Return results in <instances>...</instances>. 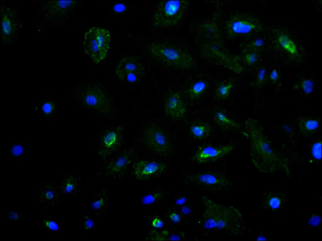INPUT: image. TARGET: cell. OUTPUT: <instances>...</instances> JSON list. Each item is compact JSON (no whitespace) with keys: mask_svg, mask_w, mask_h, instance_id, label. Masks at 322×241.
I'll return each mask as SVG.
<instances>
[{"mask_svg":"<svg viewBox=\"0 0 322 241\" xmlns=\"http://www.w3.org/2000/svg\"><path fill=\"white\" fill-rule=\"evenodd\" d=\"M204 209L201 215V226L208 231L218 232L231 236L244 233L245 227L240 211L232 206L220 204L205 196L202 198Z\"/></svg>","mask_w":322,"mask_h":241,"instance_id":"6da1fadb","label":"cell"},{"mask_svg":"<svg viewBox=\"0 0 322 241\" xmlns=\"http://www.w3.org/2000/svg\"><path fill=\"white\" fill-rule=\"evenodd\" d=\"M244 124L249 140L252 160L260 171L272 172L279 166L287 165L286 161L280 157L272 148L257 120L249 118Z\"/></svg>","mask_w":322,"mask_h":241,"instance_id":"7a4b0ae2","label":"cell"},{"mask_svg":"<svg viewBox=\"0 0 322 241\" xmlns=\"http://www.w3.org/2000/svg\"><path fill=\"white\" fill-rule=\"evenodd\" d=\"M151 55L159 62L168 66L187 69L192 65V58L182 48L164 43L153 42L147 46Z\"/></svg>","mask_w":322,"mask_h":241,"instance_id":"3957f363","label":"cell"},{"mask_svg":"<svg viewBox=\"0 0 322 241\" xmlns=\"http://www.w3.org/2000/svg\"><path fill=\"white\" fill-rule=\"evenodd\" d=\"M111 39L110 32L98 26H94L86 32L82 44L84 52L96 63L106 56Z\"/></svg>","mask_w":322,"mask_h":241,"instance_id":"277c9868","label":"cell"},{"mask_svg":"<svg viewBox=\"0 0 322 241\" xmlns=\"http://www.w3.org/2000/svg\"><path fill=\"white\" fill-rule=\"evenodd\" d=\"M188 4L186 0L160 1L153 15V26L165 28L176 25L182 18Z\"/></svg>","mask_w":322,"mask_h":241,"instance_id":"5b68a950","label":"cell"},{"mask_svg":"<svg viewBox=\"0 0 322 241\" xmlns=\"http://www.w3.org/2000/svg\"><path fill=\"white\" fill-rule=\"evenodd\" d=\"M190 180L202 190L219 193L230 190L232 183L226 176L219 172L203 171L194 174L190 176Z\"/></svg>","mask_w":322,"mask_h":241,"instance_id":"8992f818","label":"cell"},{"mask_svg":"<svg viewBox=\"0 0 322 241\" xmlns=\"http://www.w3.org/2000/svg\"><path fill=\"white\" fill-rule=\"evenodd\" d=\"M142 140L146 147L159 154L167 155L170 151V145L167 138L156 125L151 126L146 129Z\"/></svg>","mask_w":322,"mask_h":241,"instance_id":"52a82bcc","label":"cell"},{"mask_svg":"<svg viewBox=\"0 0 322 241\" xmlns=\"http://www.w3.org/2000/svg\"><path fill=\"white\" fill-rule=\"evenodd\" d=\"M234 147V145L230 144L219 146L203 145L198 147L192 159L199 163L214 162L229 154Z\"/></svg>","mask_w":322,"mask_h":241,"instance_id":"ba28073f","label":"cell"},{"mask_svg":"<svg viewBox=\"0 0 322 241\" xmlns=\"http://www.w3.org/2000/svg\"><path fill=\"white\" fill-rule=\"evenodd\" d=\"M82 98L85 103L90 107L103 113L110 112L109 100L100 88L95 87L87 88L82 93Z\"/></svg>","mask_w":322,"mask_h":241,"instance_id":"9c48e42d","label":"cell"},{"mask_svg":"<svg viewBox=\"0 0 322 241\" xmlns=\"http://www.w3.org/2000/svg\"><path fill=\"white\" fill-rule=\"evenodd\" d=\"M115 72L119 78L123 80L128 74L131 73H136L141 77L143 76L145 68L137 57L128 56L121 60L116 67Z\"/></svg>","mask_w":322,"mask_h":241,"instance_id":"30bf717a","label":"cell"},{"mask_svg":"<svg viewBox=\"0 0 322 241\" xmlns=\"http://www.w3.org/2000/svg\"><path fill=\"white\" fill-rule=\"evenodd\" d=\"M164 111L167 115L174 119H180L184 115L186 107L179 93L173 92L169 95L165 103Z\"/></svg>","mask_w":322,"mask_h":241,"instance_id":"8fae6325","label":"cell"},{"mask_svg":"<svg viewBox=\"0 0 322 241\" xmlns=\"http://www.w3.org/2000/svg\"><path fill=\"white\" fill-rule=\"evenodd\" d=\"M166 167V165L163 163L141 160L135 164L134 172L137 178L141 179L161 173Z\"/></svg>","mask_w":322,"mask_h":241,"instance_id":"7c38bea8","label":"cell"},{"mask_svg":"<svg viewBox=\"0 0 322 241\" xmlns=\"http://www.w3.org/2000/svg\"><path fill=\"white\" fill-rule=\"evenodd\" d=\"M214 122L219 127L225 130L238 129L240 125L235 120L228 116L225 111L221 108H217L213 114Z\"/></svg>","mask_w":322,"mask_h":241,"instance_id":"4fadbf2b","label":"cell"},{"mask_svg":"<svg viewBox=\"0 0 322 241\" xmlns=\"http://www.w3.org/2000/svg\"><path fill=\"white\" fill-rule=\"evenodd\" d=\"M191 135L196 139L203 140L210 135L212 128L208 122L201 120H197L191 123L189 128Z\"/></svg>","mask_w":322,"mask_h":241,"instance_id":"5bb4252c","label":"cell"},{"mask_svg":"<svg viewBox=\"0 0 322 241\" xmlns=\"http://www.w3.org/2000/svg\"><path fill=\"white\" fill-rule=\"evenodd\" d=\"M235 81L230 78L219 82L217 85L215 92V98L218 100H224L230 96L234 85Z\"/></svg>","mask_w":322,"mask_h":241,"instance_id":"9a60e30c","label":"cell"},{"mask_svg":"<svg viewBox=\"0 0 322 241\" xmlns=\"http://www.w3.org/2000/svg\"><path fill=\"white\" fill-rule=\"evenodd\" d=\"M208 85L207 82L205 80H200L194 83L187 91L190 99L195 100L200 98L207 90Z\"/></svg>","mask_w":322,"mask_h":241,"instance_id":"2e32d148","label":"cell"},{"mask_svg":"<svg viewBox=\"0 0 322 241\" xmlns=\"http://www.w3.org/2000/svg\"><path fill=\"white\" fill-rule=\"evenodd\" d=\"M133 153L132 151L131 150L118 159L111 167L112 171L114 172H119L129 163L131 161Z\"/></svg>","mask_w":322,"mask_h":241,"instance_id":"e0dca14e","label":"cell"},{"mask_svg":"<svg viewBox=\"0 0 322 241\" xmlns=\"http://www.w3.org/2000/svg\"><path fill=\"white\" fill-rule=\"evenodd\" d=\"M255 25L249 22L237 21L232 24L233 30L238 33H247L254 29Z\"/></svg>","mask_w":322,"mask_h":241,"instance_id":"ac0fdd59","label":"cell"},{"mask_svg":"<svg viewBox=\"0 0 322 241\" xmlns=\"http://www.w3.org/2000/svg\"><path fill=\"white\" fill-rule=\"evenodd\" d=\"M278 42L281 46L290 53L294 54L296 52L297 48L295 44L287 36L280 35L278 38Z\"/></svg>","mask_w":322,"mask_h":241,"instance_id":"d6986e66","label":"cell"},{"mask_svg":"<svg viewBox=\"0 0 322 241\" xmlns=\"http://www.w3.org/2000/svg\"><path fill=\"white\" fill-rule=\"evenodd\" d=\"M301 128L307 131H311L316 129L319 126L317 121L314 120H301L299 122Z\"/></svg>","mask_w":322,"mask_h":241,"instance_id":"ffe728a7","label":"cell"},{"mask_svg":"<svg viewBox=\"0 0 322 241\" xmlns=\"http://www.w3.org/2000/svg\"><path fill=\"white\" fill-rule=\"evenodd\" d=\"M117 135L114 131H111L107 134L103 138V142L105 146L108 148L110 147L116 142Z\"/></svg>","mask_w":322,"mask_h":241,"instance_id":"44dd1931","label":"cell"},{"mask_svg":"<svg viewBox=\"0 0 322 241\" xmlns=\"http://www.w3.org/2000/svg\"><path fill=\"white\" fill-rule=\"evenodd\" d=\"M161 196V194L159 192H156L151 194H148L144 196L142 199V202L144 205H149L152 204L158 200Z\"/></svg>","mask_w":322,"mask_h":241,"instance_id":"7402d4cb","label":"cell"},{"mask_svg":"<svg viewBox=\"0 0 322 241\" xmlns=\"http://www.w3.org/2000/svg\"><path fill=\"white\" fill-rule=\"evenodd\" d=\"M301 86L303 91L306 94H309L313 91L314 84L313 82L310 79H306L303 80Z\"/></svg>","mask_w":322,"mask_h":241,"instance_id":"603a6c76","label":"cell"},{"mask_svg":"<svg viewBox=\"0 0 322 241\" xmlns=\"http://www.w3.org/2000/svg\"><path fill=\"white\" fill-rule=\"evenodd\" d=\"M2 25L4 33L5 34L9 35L11 30L12 25L10 20L6 15L3 18Z\"/></svg>","mask_w":322,"mask_h":241,"instance_id":"cb8c5ba5","label":"cell"},{"mask_svg":"<svg viewBox=\"0 0 322 241\" xmlns=\"http://www.w3.org/2000/svg\"><path fill=\"white\" fill-rule=\"evenodd\" d=\"M312 153L314 157L317 159L321 158V143L317 142L315 143L312 148Z\"/></svg>","mask_w":322,"mask_h":241,"instance_id":"d4e9b609","label":"cell"},{"mask_svg":"<svg viewBox=\"0 0 322 241\" xmlns=\"http://www.w3.org/2000/svg\"><path fill=\"white\" fill-rule=\"evenodd\" d=\"M266 72V70L264 68L261 69L259 70L255 83L256 86L259 87L263 84Z\"/></svg>","mask_w":322,"mask_h":241,"instance_id":"484cf974","label":"cell"},{"mask_svg":"<svg viewBox=\"0 0 322 241\" xmlns=\"http://www.w3.org/2000/svg\"><path fill=\"white\" fill-rule=\"evenodd\" d=\"M257 59V55L254 53L249 54L246 55L245 60L247 63L251 65L254 64Z\"/></svg>","mask_w":322,"mask_h":241,"instance_id":"4316f807","label":"cell"},{"mask_svg":"<svg viewBox=\"0 0 322 241\" xmlns=\"http://www.w3.org/2000/svg\"><path fill=\"white\" fill-rule=\"evenodd\" d=\"M74 1H59L58 2L57 4L59 7L62 8H66L73 5L75 3Z\"/></svg>","mask_w":322,"mask_h":241,"instance_id":"83f0119b","label":"cell"},{"mask_svg":"<svg viewBox=\"0 0 322 241\" xmlns=\"http://www.w3.org/2000/svg\"><path fill=\"white\" fill-rule=\"evenodd\" d=\"M280 200L277 197H272L270 199L269 201L270 206L273 209H276L278 208L280 205Z\"/></svg>","mask_w":322,"mask_h":241,"instance_id":"f1b7e54d","label":"cell"},{"mask_svg":"<svg viewBox=\"0 0 322 241\" xmlns=\"http://www.w3.org/2000/svg\"><path fill=\"white\" fill-rule=\"evenodd\" d=\"M152 226L156 228H161L164 225V222L159 218H155L153 220L152 222Z\"/></svg>","mask_w":322,"mask_h":241,"instance_id":"f546056e","label":"cell"},{"mask_svg":"<svg viewBox=\"0 0 322 241\" xmlns=\"http://www.w3.org/2000/svg\"><path fill=\"white\" fill-rule=\"evenodd\" d=\"M141 76L139 75L134 73H131L128 74L125 77V79H126L130 82L136 81L139 77Z\"/></svg>","mask_w":322,"mask_h":241,"instance_id":"4dcf8cb0","label":"cell"},{"mask_svg":"<svg viewBox=\"0 0 322 241\" xmlns=\"http://www.w3.org/2000/svg\"><path fill=\"white\" fill-rule=\"evenodd\" d=\"M321 221V218L319 216H316L311 218L308 221L309 224L315 226L319 224Z\"/></svg>","mask_w":322,"mask_h":241,"instance_id":"1f68e13d","label":"cell"},{"mask_svg":"<svg viewBox=\"0 0 322 241\" xmlns=\"http://www.w3.org/2000/svg\"><path fill=\"white\" fill-rule=\"evenodd\" d=\"M278 73L276 70L275 69L273 70L270 75V79L273 83H275L278 80Z\"/></svg>","mask_w":322,"mask_h":241,"instance_id":"d6a6232c","label":"cell"},{"mask_svg":"<svg viewBox=\"0 0 322 241\" xmlns=\"http://www.w3.org/2000/svg\"><path fill=\"white\" fill-rule=\"evenodd\" d=\"M170 219L174 223H178L179 222L180 220V216L179 215L176 213H172L169 216Z\"/></svg>","mask_w":322,"mask_h":241,"instance_id":"836d02e7","label":"cell"},{"mask_svg":"<svg viewBox=\"0 0 322 241\" xmlns=\"http://www.w3.org/2000/svg\"><path fill=\"white\" fill-rule=\"evenodd\" d=\"M46 225L49 228L53 230H56L58 227L57 224L53 221H46Z\"/></svg>","mask_w":322,"mask_h":241,"instance_id":"e575fe53","label":"cell"},{"mask_svg":"<svg viewBox=\"0 0 322 241\" xmlns=\"http://www.w3.org/2000/svg\"><path fill=\"white\" fill-rule=\"evenodd\" d=\"M104 200L101 198L93 203L92 206L93 208L95 209L100 208L103 204Z\"/></svg>","mask_w":322,"mask_h":241,"instance_id":"d590c367","label":"cell"},{"mask_svg":"<svg viewBox=\"0 0 322 241\" xmlns=\"http://www.w3.org/2000/svg\"><path fill=\"white\" fill-rule=\"evenodd\" d=\"M263 40L260 38L256 39L253 42V45L255 46L259 47L262 46L263 44Z\"/></svg>","mask_w":322,"mask_h":241,"instance_id":"8d00e7d4","label":"cell"},{"mask_svg":"<svg viewBox=\"0 0 322 241\" xmlns=\"http://www.w3.org/2000/svg\"><path fill=\"white\" fill-rule=\"evenodd\" d=\"M74 188L73 184L70 182H68L65 187V190L67 192H70L73 190Z\"/></svg>","mask_w":322,"mask_h":241,"instance_id":"74e56055","label":"cell"},{"mask_svg":"<svg viewBox=\"0 0 322 241\" xmlns=\"http://www.w3.org/2000/svg\"><path fill=\"white\" fill-rule=\"evenodd\" d=\"M13 151L15 154L19 155L22 152V148L21 146H16L14 147Z\"/></svg>","mask_w":322,"mask_h":241,"instance_id":"f35d334b","label":"cell"},{"mask_svg":"<svg viewBox=\"0 0 322 241\" xmlns=\"http://www.w3.org/2000/svg\"><path fill=\"white\" fill-rule=\"evenodd\" d=\"M181 212L183 214H187L189 213L191 210L190 208L186 206H183L181 209Z\"/></svg>","mask_w":322,"mask_h":241,"instance_id":"ab89813d","label":"cell"},{"mask_svg":"<svg viewBox=\"0 0 322 241\" xmlns=\"http://www.w3.org/2000/svg\"><path fill=\"white\" fill-rule=\"evenodd\" d=\"M186 199L184 197L179 198L176 201V203L179 205H181L186 202Z\"/></svg>","mask_w":322,"mask_h":241,"instance_id":"60d3db41","label":"cell"},{"mask_svg":"<svg viewBox=\"0 0 322 241\" xmlns=\"http://www.w3.org/2000/svg\"><path fill=\"white\" fill-rule=\"evenodd\" d=\"M51 105L47 103L45 104L43 107V110L47 113L50 112L51 110Z\"/></svg>","mask_w":322,"mask_h":241,"instance_id":"b9f144b4","label":"cell"},{"mask_svg":"<svg viewBox=\"0 0 322 241\" xmlns=\"http://www.w3.org/2000/svg\"><path fill=\"white\" fill-rule=\"evenodd\" d=\"M115 9L117 11H122L125 9V6L123 5L119 4L116 5L115 7Z\"/></svg>","mask_w":322,"mask_h":241,"instance_id":"7bdbcfd3","label":"cell"},{"mask_svg":"<svg viewBox=\"0 0 322 241\" xmlns=\"http://www.w3.org/2000/svg\"><path fill=\"white\" fill-rule=\"evenodd\" d=\"M93 223L92 221L90 220H87L85 222V226L87 228H90L93 226Z\"/></svg>","mask_w":322,"mask_h":241,"instance_id":"ee69618b","label":"cell"},{"mask_svg":"<svg viewBox=\"0 0 322 241\" xmlns=\"http://www.w3.org/2000/svg\"><path fill=\"white\" fill-rule=\"evenodd\" d=\"M170 240H180V238L179 236L175 235L173 234L171 235L170 237Z\"/></svg>","mask_w":322,"mask_h":241,"instance_id":"f6af8a7d","label":"cell"},{"mask_svg":"<svg viewBox=\"0 0 322 241\" xmlns=\"http://www.w3.org/2000/svg\"><path fill=\"white\" fill-rule=\"evenodd\" d=\"M53 196V194L52 192L50 191H48L46 192V196L47 199H50L52 198Z\"/></svg>","mask_w":322,"mask_h":241,"instance_id":"bcb514c9","label":"cell"},{"mask_svg":"<svg viewBox=\"0 0 322 241\" xmlns=\"http://www.w3.org/2000/svg\"><path fill=\"white\" fill-rule=\"evenodd\" d=\"M213 48H214V50H218V48L217 47H216V46H213Z\"/></svg>","mask_w":322,"mask_h":241,"instance_id":"7dc6e473","label":"cell"},{"mask_svg":"<svg viewBox=\"0 0 322 241\" xmlns=\"http://www.w3.org/2000/svg\"><path fill=\"white\" fill-rule=\"evenodd\" d=\"M209 31H213V29L212 28H210L209 29Z\"/></svg>","mask_w":322,"mask_h":241,"instance_id":"c3c4849f","label":"cell"}]
</instances>
